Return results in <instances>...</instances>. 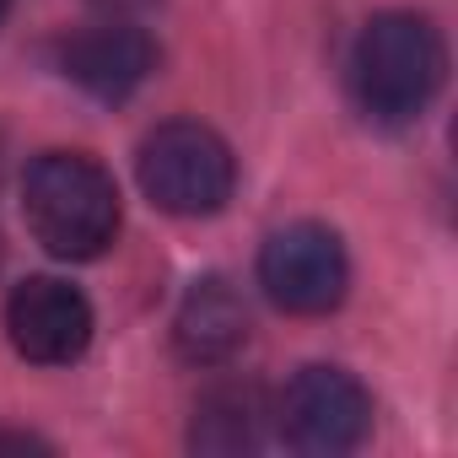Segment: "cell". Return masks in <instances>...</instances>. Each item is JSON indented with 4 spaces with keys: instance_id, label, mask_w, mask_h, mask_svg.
Here are the masks:
<instances>
[{
    "instance_id": "obj_1",
    "label": "cell",
    "mask_w": 458,
    "mask_h": 458,
    "mask_svg": "<svg viewBox=\"0 0 458 458\" xmlns=\"http://www.w3.org/2000/svg\"><path fill=\"white\" fill-rule=\"evenodd\" d=\"M447 76L442 33L415 12H383L361 28L351 49V92L367 119L410 124L431 108Z\"/></svg>"
},
{
    "instance_id": "obj_2",
    "label": "cell",
    "mask_w": 458,
    "mask_h": 458,
    "mask_svg": "<svg viewBox=\"0 0 458 458\" xmlns=\"http://www.w3.org/2000/svg\"><path fill=\"white\" fill-rule=\"evenodd\" d=\"M28 233L55 259H98L119 233V189L81 151H44L22 178Z\"/></svg>"
},
{
    "instance_id": "obj_3",
    "label": "cell",
    "mask_w": 458,
    "mask_h": 458,
    "mask_svg": "<svg viewBox=\"0 0 458 458\" xmlns=\"http://www.w3.org/2000/svg\"><path fill=\"white\" fill-rule=\"evenodd\" d=\"M135 178H140L146 199L167 216H216L233 199L238 162H233V146L210 124L173 119L140 140Z\"/></svg>"
},
{
    "instance_id": "obj_4",
    "label": "cell",
    "mask_w": 458,
    "mask_h": 458,
    "mask_svg": "<svg viewBox=\"0 0 458 458\" xmlns=\"http://www.w3.org/2000/svg\"><path fill=\"white\" fill-rule=\"evenodd\" d=\"M276 431L313 458L351 453L372 431V394L345 367H302L276 399Z\"/></svg>"
},
{
    "instance_id": "obj_5",
    "label": "cell",
    "mask_w": 458,
    "mask_h": 458,
    "mask_svg": "<svg viewBox=\"0 0 458 458\" xmlns=\"http://www.w3.org/2000/svg\"><path fill=\"white\" fill-rule=\"evenodd\" d=\"M259 286L286 313H335L351 286V259L335 226L324 221H292L259 249Z\"/></svg>"
},
{
    "instance_id": "obj_6",
    "label": "cell",
    "mask_w": 458,
    "mask_h": 458,
    "mask_svg": "<svg viewBox=\"0 0 458 458\" xmlns=\"http://www.w3.org/2000/svg\"><path fill=\"white\" fill-rule=\"evenodd\" d=\"M92 302L55 276H28L12 297H6V335L17 345V356L38 361V367H65L76 356H87L92 345Z\"/></svg>"
},
{
    "instance_id": "obj_7",
    "label": "cell",
    "mask_w": 458,
    "mask_h": 458,
    "mask_svg": "<svg viewBox=\"0 0 458 458\" xmlns=\"http://www.w3.org/2000/svg\"><path fill=\"white\" fill-rule=\"evenodd\" d=\"M60 71L65 81H76L87 98L98 103H124L135 98L151 71H157V44L146 28H135L130 17H108L87 33H76L65 49H60Z\"/></svg>"
},
{
    "instance_id": "obj_8",
    "label": "cell",
    "mask_w": 458,
    "mask_h": 458,
    "mask_svg": "<svg viewBox=\"0 0 458 458\" xmlns=\"http://www.w3.org/2000/svg\"><path fill=\"white\" fill-rule=\"evenodd\" d=\"M173 345L194 367H221L249 345V302L226 276H205L183 292L173 313Z\"/></svg>"
},
{
    "instance_id": "obj_9",
    "label": "cell",
    "mask_w": 458,
    "mask_h": 458,
    "mask_svg": "<svg viewBox=\"0 0 458 458\" xmlns=\"http://www.w3.org/2000/svg\"><path fill=\"white\" fill-rule=\"evenodd\" d=\"M276 426V404L265 399L259 383H221L194 404V426H189V447L194 453H259L265 437Z\"/></svg>"
},
{
    "instance_id": "obj_10",
    "label": "cell",
    "mask_w": 458,
    "mask_h": 458,
    "mask_svg": "<svg viewBox=\"0 0 458 458\" xmlns=\"http://www.w3.org/2000/svg\"><path fill=\"white\" fill-rule=\"evenodd\" d=\"M98 12H108V17H140V12H151L157 0H92Z\"/></svg>"
},
{
    "instance_id": "obj_11",
    "label": "cell",
    "mask_w": 458,
    "mask_h": 458,
    "mask_svg": "<svg viewBox=\"0 0 458 458\" xmlns=\"http://www.w3.org/2000/svg\"><path fill=\"white\" fill-rule=\"evenodd\" d=\"M6 12H12V0H0V22H6Z\"/></svg>"
},
{
    "instance_id": "obj_12",
    "label": "cell",
    "mask_w": 458,
    "mask_h": 458,
    "mask_svg": "<svg viewBox=\"0 0 458 458\" xmlns=\"http://www.w3.org/2000/svg\"><path fill=\"white\" fill-rule=\"evenodd\" d=\"M0 259H6V243H0Z\"/></svg>"
}]
</instances>
